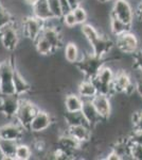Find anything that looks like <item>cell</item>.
I'll return each instance as SVG.
<instances>
[{"label": "cell", "mask_w": 142, "mask_h": 160, "mask_svg": "<svg viewBox=\"0 0 142 160\" xmlns=\"http://www.w3.org/2000/svg\"><path fill=\"white\" fill-rule=\"evenodd\" d=\"M64 57L66 61L71 64H74L81 57V50L79 46L74 42H68L64 47Z\"/></svg>", "instance_id": "26"}, {"label": "cell", "mask_w": 142, "mask_h": 160, "mask_svg": "<svg viewBox=\"0 0 142 160\" xmlns=\"http://www.w3.org/2000/svg\"><path fill=\"white\" fill-rule=\"evenodd\" d=\"M135 15H136L137 19H138L140 22H142V0H141L140 3L138 4V7H137V9L135 11Z\"/></svg>", "instance_id": "39"}, {"label": "cell", "mask_w": 142, "mask_h": 160, "mask_svg": "<svg viewBox=\"0 0 142 160\" xmlns=\"http://www.w3.org/2000/svg\"><path fill=\"white\" fill-rule=\"evenodd\" d=\"M131 27H133L131 25L125 24L122 20L109 15V29L112 34L115 35V37H118V35L123 34V33L127 32V31H131Z\"/></svg>", "instance_id": "25"}, {"label": "cell", "mask_w": 142, "mask_h": 160, "mask_svg": "<svg viewBox=\"0 0 142 160\" xmlns=\"http://www.w3.org/2000/svg\"><path fill=\"white\" fill-rule=\"evenodd\" d=\"M32 15L44 22H49L54 18L47 0H37L32 6Z\"/></svg>", "instance_id": "18"}, {"label": "cell", "mask_w": 142, "mask_h": 160, "mask_svg": "<svg viewBox=\"0 0 142 160\" xmlns=\"http://www.w3.org/2000/svg\"><path fill=\"white\" fill-rule=\"evenodd\" d=\"M62 22H63L64 26H66V27L69 28V29H72V28L79 26L77 25L76 16H74V14L72 11L67 13V14H65V15H63V17H62Z\"/></svg>", "instance_id": "33"}, {"label": "cell", "mask_w": 142, "mask_h": 160, "mask_svg": "<svg viewBox=\"0 0 142 160\" xmlns=\"http://www.w3.org/2000/svg\"><path fill=\"white\" fill-rule=\"evenodd\" d=\"M0 84H1V77H0Z\"/></svg>", "instance_id": "45"}, {"label": "cell", "mask_w": 142, "mask_h": 160, "mask_svg": "<svg viewBox=\"0 0 142 160\" xmlns=\"http://www.w3.org/2000/svg\"><path fill=\"white\" fill-rule=\"evenodd\" d=\"M81 32L82 35L85 38V40L88 42V44L92 43L101 34L99 31L97 30V28H94L91 24H88V22L81 26Z\"/></svg>", "instance_id": "27"}, {"label": "cell", "mask_w": 142, "mask_h": 160, "mask_svg": "<svg viewBox=\"0 0 142 160\" xmlns=\"http://www.w3.org/2000/svg\"><path fill=\"white\" fill-rule=\"evenodd\" d=\"M20 102V96L16 94L1 95L0 97V113L6 118H15Z\"/></svg>", "instance_id": "11"}, {"label": "cell", "mask_w": 142, "mask_h": 160, "mask_svg": "<svg viewBox=\"0 0 142 160\" xmlns=\"http://www.w3.org/2000/svg\"><path fill=\"white\" fill-rule=\"evenodd\" d=\"M81 112L83 113L87 124H88L92 129L97 127L98 125H100L101 122H104V121L101 118L100 114L98 113V111L95 109V107H94V105L91 99H84L83 100V106H82Z\"/></svg>", "instance_id": "14"}, {"label": "cell", "mask_w": 142, "mask_h": 160, "mask_svg": "<svg viewBox=\"0 0 142 160\" xmlns=\"http://www.w3.org/2000/svg\"><path fill=\"white\" fill-rule=\"evenodd\" d=\"M13 83H14L15 94L20 97L28 94V93L32 90V87H31L30 82L28 81L24 77V75L20 73L19 71H17L16 68H15L14 76H13Z\"/></svg>", "instance_id": "19"}, {"label": "cell", "mask_w": 142, "mask_h": 160, "mask_svg": "<svg viewBox=\"0 0 142 160\" xmlns=\"http://www.w3.org/2000/svg\"><path fill=\"white\" fill-rule=\"evenodd\" d=\"M67 1L69 2V4H70L72 10L76 9V7L81 6V3H82V0H67Z\"/></svg>", "instance_id": "41"}, {"label": "cell", "mask_w": 142, "mask_h": 160, "mask_svg": "<svg viewBox=\"0 0 142 160\" xmlns=\"http://www.w3.org/2000/svg\"><path fill=\"white\" fill-rule=\"evenodd\" d=\"M115 45L119 51L125 55H133L139 49V40L135 33L131 31L116 37Z\"/></svg>", "instance_id": "7"}, {"label": "cell", "mask_w": 142, "mask_h": 160, "mask_svg": "<svg viewBox=\"0 0 142 160\" xmlns=\"http://www.w3.org/2000/svg\"><path fill=\"white\" fill-rule=\"evenodd\" d=\"M20 30H21V26L19 28L15 22L1 30L0 43L4 49L7 51H14L16 49L20 42V33H21Z\"/></svg>", "instance_id": "5"}, {"label": "cell", "mask_w": 142, "mask_h": 160, "mask_svg": "<svg viewBox=\"0 0 142 160\" xmlns=\"http://www.w3.org/2000/svg\"><path fill=\"white\" fill-rule=\"evenodd\" d=\"M83 98L77 93H69L65 96L64 99V107L65 111L74 112V111H81L83 106Z\"/></svg>", "instance_id": "21"}, {"label": "cell", "mask_w": 142, "mask_h": 160, "mask_svg": "<svg viewBox=\"0 0 142 160\" xmlns=\"http://www.w3.org/2000/svg\"><path fill=\"white\" fill-rule=\"evenodd\" d=\"M72 12H73L74 16H76V18L77 25L82 26V25L86 24L87 20H88V13H87L85 8H83L82 6H79V7H76V9L72 10Z\"/></svg>", "instance_id": "30"}, {"label": "cell", "mask_w": 142, "mask_h": 160, "mask_svg": "<svg viewBox=\"0 0 142 160\" xmlns=\"http://www.w3.org/2000/svg\"><path fill=\"white\" fill-rule=\"evenodd\" d=\"M64 122H65L67 127L76 125H88L81 111H74V112L65 111V113H64Z\"/></svg>", "instance_id": "24"}, {"label": "cell", "mask_w": 142, "mask_h": 160, "mask_svg": "<svg viewBox=\"0 0 142 160\" xmlns=\"http://www.w3.org/2000/svg\"><path fill=\"white\" fill-rule=\"evenodd\" d=\"M32 148L30 145L22 142H19L16 149V155H15V159L16 160H29L32 157Z\"/></svg>", "instance_id": "29"}, {"label": "cell", "mask_w": 142, "mask_h": 160, "mask_svg": "<svg viewBox=\"0 0 142 160\" xmlns=\"http://www.w3.org/2000/svg\"><path fill=\"white\" fill-rule=\"evenodd\" d=\"M67 132L76 139L80 143H88L92 137V128L89 125H76L67 127Z\"/></svg>", "instance_id": "17"}, {"label": "cell", "mask_w": 142, "mask_h": 160, "mask_svg": "<svg viewBox=\"0 0 142 160\" xmlns=\"http://www.w3.org/2000/svg\"><path fill=\"white\" fill-rule=\"evenodd\" d=\"M127 138H128V141H130L131 143H135V144H139V145H142V131L133 130V132H131Z\"/></svg>", "instance_id": "36"}, {"label": "cell", "mask_w": 142, "mask_h": 160, "mask_svg": "<svg viewBox=\"0 0 142 160\" xmlns=\"http://www.w3.org/2000/svg\"><path fill=\"white\" fill-rule=\"evenodd\" d=\"M0 159H3V156H2V154H1V152H0Z\"/></svg>", "instance_id": "44"}, {"label": "cell", "mask_w": 142, "mask_h": 160, "mask_svg": "<svg viewBox=\"0 0 142 160\" xmlns=\"http://www.w3.org/2000/svg\"><path fill=\"white\" fill-rule=\"evenodd\" d=\"M105 159H106V160H121L122 158H121L120 155H119L117 152L113 151V149L110 148V151L106 154V157H105Z\"/></svg>", "instance_id": "37"}, {"label": "cell", "mask_w": 142, "mask_h": 160, "mask_svg": "<svg viewBox=\"0 0 142 160\" xmlns=\"http://www.w3.org/2000/svg\"><path fill=\"white\" fill-rule=\"evenodd\" d=\"M59 1H61V8H62V11H63V15L72 11L70 4H69V2L67 0H59Z\"/></svg>", "instance_id": "38"}, {"label": "cell", "mask_w": 142, "mask_h": 160, "mask_svg": "<svg viewBox=\"0 0 142 160\" xmlns=\"http://www.w3.org/2000/svg\"><path fill=\"white\" fill-rule=\"evenodd\" d=\"M130 157L135 160H142V145L130 142Z\"/></svg>", "instance_id": "34"}, {"label": "cell", "mask_w": 142, "mask_h": 160, "mask_svg": "<svg viewBox=\"0 0 142 160\" xmlns=\"http://www.w3.org/2000/svg\"><path fill=\"white\" fill-rule=\"evenodd\" d=\"M91 100L94 102L98 113L100 114L101 118L103 121H107L109 118L110 114H112V102H110V97L105 94L98 93Z\"/></svg>", "instance_id": "15"}, {"label": "cell", "mask_w": 142, "mask_h": 160, "mask_svg": "<svg viewBox=\"0 0 142 160\" xmlns=\"http://www.w3.org/2000/svg\"><path fill=\"white\" fill-rule=\"evenodd\" d=\"M15 22V16L0 1V32L3 28Z\"/></svg>", "instance_id": "28"}, {"label": "cell", "mask_w": 142, "mask_h": 160, "mask_svg": "<svg viewBox=\"0 0 142 160\" xmlns=\"http://www.w3.org/2000/svg\"><path fill=\"white\" fill-rule=\"evenodd\" d=\"M136 92L138 93V95L142 98V78H139L136 80Z\"/></svg>", "instance_id": "40"}, {"label": "cell", "mask_w": 142, "mask_h": 160, "mask_svg": "<svg viewBox=\"0 0 142 160\" xmlns=\"http://www.w3.org/2000/svg\"><path fill=\"white\" fill-rule=\"evenodd\" d=\"M24 1H25V3H27V4H29V6H31V7H32L33 4H34L35 2L37 1V0H24Z\"/></svg>", "instance_id": "42"}, {"label": "cell", "mask_w": 142, "mask_h": 160, "mask_svg": "<svg viewBox=\"0 0 142 160\" xmlns=\"http://www.w3.org/2000/svg\"><path fill=\"white\" fill-rule=\"evenodd\" d=\"M54 118L50 112L46 110H38L33 120L31 121L28 131L32 133H42L52 126Z\"/></svg>", "instance_id": "9"}, {"label": "cell", "mask_w": 142, "mask_h": 160, "mask_svg": "<svg viewBox=\"0 0 142 160\" xmlns=\"http://www.w3.org/2000/svg\"><path fill=\"white\" fill-rule=\"evenodd\" d=\"M46 26V22L37 18L34 15L25 16L21 22V33L32 42L43 33V30Z\"/></svg>", "instance_id": "6"}, {"label": "cell", "mask_w": 142, "mask_h": 160, "mask_svg": "<svg viewBox=\"0 0 142 160\" xmlns=\"http://www.w3.org/2000/svg\"><path fill=\"white\" fill-rule=\"evenodd\" d=\"M106 64V58H100L90 52L83 53L74 63V66L87 79H94L103 65Z\"/></svg>", "instance_id": "1"}, {"label": "cell", "mask_w": 142, "mask_h": 160, "mask_svg": "<svg viewBox=\"0 0 142 160\" xmlns=\"http://www.w3.org/2000/svg\"><path fill=\"white\" fill-rule=\"evenodd\" d=\"M133 66L142 74V48H139L135 53H133Z\"/></svg>", "instance_id": "35"}, {"label": "cell", "mask_w": 142, "mask_h": 160, "mask_svg": "<svg viewBox=\"0 0 142 160\" xmlns=\"http://www.w3.org/2000/svg\"><path fill=\"white\" fill-rule=\"evenodd\" d=\"M98 2H101V3H106V2L112 1V0H97Z\"/></svg>", "instance_id": "43"}, {"label": "cell", "mask_w": 142, "mask_h": 160, "mask_svg": "<svg viewBox=\"0 0 142 160\" xmlns=\"http://www.w3.org/2000/svg\"><path fill=\"white\" fill-rule=\"evenodd\" d=\"M1 95H2V94H1V92H0V97H1Z\"/></svg>", "instance_id": "46"}, {"label": "cell", "mask_w": 142, "mask_h": 160, "mask_svg": "<svg viewBox=\"0 0 142 160\" xmlns=\"http://www.w3.org/2000/svg\"><path fill=\"white\" fill-rule=\"evenodd\" d=\"M25 131L28 130H25L17 122L7 123L0 126V137H1V139H7V140L21 142V140L24 139Z\"/></svg>", "instance_id": "12"}, {"label": "cell", "mask_w": 142, "mask_h": 160, "mask_svg": "<svg viewBox=\"0 0 142 160\" xmlns=\"http://www.w3.org/2000/svg\"><path fill=\"white\" fill-rule=\"evenodd\" d=\"M38 110H39V108L37 107V105H35L34 102H32L29 99L20 97L19 107H18L14 120L18 124H20L25 130H28L31 121L33 120V118L35 117Z\"/></svg>", "instance_id": "4"}, {"label": "cell", "mask_w": 142, "mask_h": 160, "mask_svg": "<svg viewBox=\"0 0 142 160\" xmlns=\"http://www.w3.org/2000/svg\"><path fill=\"white\" fill-rule=\"evenodd\" d=\"M47 1L54 18L62 19V17H63V11H62V8H61V1L59 0H47Z\"/></svg>", "instance_id": "31"}, {"label": "cell", "mask_w": 142, "mask_h": 160, "mask_svg": "<svg viewBox=\"0 0 142 160\" xmlns=\"http://www.w3.org/2000/svg\"><path fill=\"white\" fill-rule=\"evenodd\" d=\"M77 94L83 99H92L98 94V89L92 79L85 78L77 86Z\"/></svg>", "instance_id": "20"}, {"label": "cell", "mask_w": 142, "mask_h": 160, "mask_svg": "<svg viewBox=\"0 0 142 160\" xmlns=\"http://www.w3.org/2000/svg\"><path fill=\"white\" fill-rule=\"evenodd\" d=\"M19 142L7 139H0V152H1L3 159H13L15 160L16 149Z\"/></svg>", "instance_id": "22"}, {"label": "cell", "mask_w": 142, "mask_h": 160, "mask_svg": "<svg viewBox=\"0 0 142 160\" xmlns=\"http://www.w3.org/2000/svg\"><path fill=\"white\" fill-rule=\"evenodd\" d=\"M42 35H44V37L47 38L49 43L53 46L55 52L64 47V41H63V37H62L61 29L57 28V26L51 25L50 22H46V26L43 30Z\"/></svg>", "instance_id": "13"}, {"label": "cell", "mask_w": 142, "mask_h": 160, "mask_svg": "<svg viewBox=\"0 0 142 160\" xmlns=\"http://www.w3.org/2000/svg\"><path fill=\"white\" fill-rule=\"evenodd\" d=\"M110 16L122 20L125 24L133 26L135 12L127 0H115L110 11Z\"/></svg>", "instance_id": "8"}, {"label": "cell", "mask_w": 142, "mask_h": 160, "mask_svg": "<svg viewBox=\"0 0 142 160\" xmlns=\"http://www.w3.org/2000/svg\"><path fill=\"white\" fill-rule=\"evenodd\" d=\"M14 72L15 64L11 59H4L0 61V77H1L0 92L2 95L15 94L14 83H13Z\"/></svg>", "instance_id": "3"}, {"label": "cell", "mask_w": 142, "mask_h": 160, "mask_svg": "<svg viewBox=\"0 0 142 160\" xmlns=\"http://www.w3.org/2000/svg\"><path fill=\"white\" fill-rule=\"evenodd\" d=\"M131 125L134 130L142 131V110L135 111L131 117Z\"/></svg>", "instance_id": "32"}, {"label": "cell", "mask_w": 142, "mask_h": 160, "mask_svg": "<svg viewBox=\"0 0 142 160\" xmlns=\"http://www.w3.org/2000/svg\"><path fill=\"white\" fill-rule=\"evenodd\" d=\"M131 83L133 81H131V78L127 72L124 69H120L115 73V78H113L112 82L113 92L115 94H123Z\"/></svg>", "instance_id": "16"}, {"label": "cell", "mask_w": 142, "mask_h": 160, "mask_svg": "<svg viewBox=\"0 0 142 160\" xmlns=\"http://www.w3.org/2000/svg\"><path fill=\"white\" fill-rule=\"evenodd\" d=\"M33 43H34V47H35L36 52L39 53L40 56H49V55H52V53L55 52L53 46L51 45L47 38L42 34L36 38Z\"/></svg>", "instance_id": "23"}, {"label": "cell", "mask_w": 142, "mask_h": 160, "mask_svg": "<svg viewBox=\"0 0 142 160\" xmlns=\"http://www.w3.org/2000/svg\"><path fill=\"white\" fill-rule=\"evenodd\" d=\"M91 52L100 58H106L112 52L113 47H116L115 42L107 35L100 34L92 43L89 44Z\"/></svg>", "instance_id": "10"}, {"label": "cell", "mask_w": 142, "mask_h": 160, "mask_svg": "<svg viewBox=\"0 0 142 160\" xmlns=\"http://www.w3.org/2000/svg\"><path fill=\"white\" fill-rule=\"evenodd\" d=\"M115 78V72L108 65H103L99 71L97 76L94 77V82L98 89V93L105 94L109 97L115 96V92L112 89V82Z\"/></svg>", "instance_id": "2"}]
</instances>
